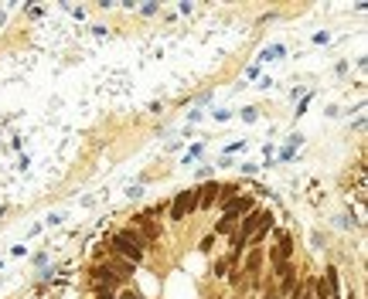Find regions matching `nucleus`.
<instances>
[{"label": "nucleus", "mask_w": 368, "mask_h": 299, "mask_svg": "<svg viewBox=\"0 0 368 299\" xmlns=\"http://www.w3.org/2000/svg\"><path fill=\"white\" fill-rule=\"evenodd\" d=\"M113 245H116L119 255H126L130 262H140V259H143V238L133 235V231H119L116 238H113Z\"/></svg>", "instance_id": "obj_1"}, {"label": "nucleus", "mask_w": 368, "mask_h": 299, "mask_svg": "<svg viewBox=\"0 0 368 299\" xmlns=\"http://www.w3.org/2000/svg\"><path fill=\"white\" fill-rule=\"evenodd\" d=\"M194 204H198V194H194V190H181V194L174 197V204H171V218H174V221L188 218V214L194 211Z\"/></svg>", "instance_id": "obj_2"}, {"label": "nucleus", "mask_w": 368, "mask_h": 299, "mask_svg": "<svg viewBox=\"0 0 368 299\" xmlns=\"http://www.w3.org/2000/svg\"><path fill=\"white\" fill-rule=\"evenodd\" d=\"M290 255H293V238H290V235H283L280 245H276V252H273V265H287Z\"/></svg>", "instance_id": "obj_3"}, {"label": "nucleus", "mask_w": 368, "mask_h": 299, "mask_svg": "<svg viewBox=\"0 0 368 299\" xmlns=\"http://www.w3.org/2000/svg\"><path fill=\"white\" fill-rule=\"evenodd\" d=\"M194 194H198V204L194 207H212L215 197H218V184H205V187H198Z\"/></svg>", "instance_id": "obj_4"}, {"label": "nucleus", "mask_w": 368, "mask_h": 299, "mask_svg": "<svg viewBox=\"0 0 368 299\" xmlns=\"http://www.w3.org/2000/svg\"><path fill=\"white\" fill-rule=\"evenodd\" d=\"M249 197H232V201H229V204H225V211H229V218H235V214H239V211H249Z\"/></svg>", "instance_id": "obj_5"}, {"label": "nucleus", "mask_w": 368, "mask_h": 299, "mask_svg": "<svg viewBox=\"0 0 368 299\" xmlns=\"http://www.w3.org/2000/svg\"><path fill=\"white\" fill-rule=\"evenodd\" d=\"M96 282H99V286H116L113 269H109V265H106V269H96Z\"/></svg>", "instance_id": "obj_6"}, {"label": "nucleus", "mask_w": 368, "mask_h": 299, "mask_svg": "<svg viewBox=\"0 0 368 299\" xmlns=\"http://www.w3.org/2000/svg\"><path fill=\"white\" fill-rule=\"evenodd\" d=\"M259 262H263V255H259V252H252L249 259H246V272H249L252 279H256V276H259Z\"/></svg>", "instance_id": "obj_7"}, {"label": "nucleus", "mask_w": 368, "mask_h": 299, "mask_svg": "<svg viewBox=\"0 0 368 299\" xmlns=\"http://www.w3.org/2000/svg\"><path fill=\"white\" fill-rule=\"evenodd\" d=\"M136 224H140V228H143V235H147V238H157V228L150 221H147V218H143V214H140V218H136Z\"/></svg>", "instance_id": "obj_8"}, {"label": "nucleus", "mask_w": 368, "mask_h": 299, "mask_svg": "<svg viewBox=\"0 0 368 299\" xmlns=\"http://www.w3.org/2000/svg\"><path fill=\"white\" fill-rule=\"evenodd\" d=\"M232 224H235V218H225V221L218 224V231H232Z\"/></svg>", "instance_id": "obj_9"}]
</instances>
